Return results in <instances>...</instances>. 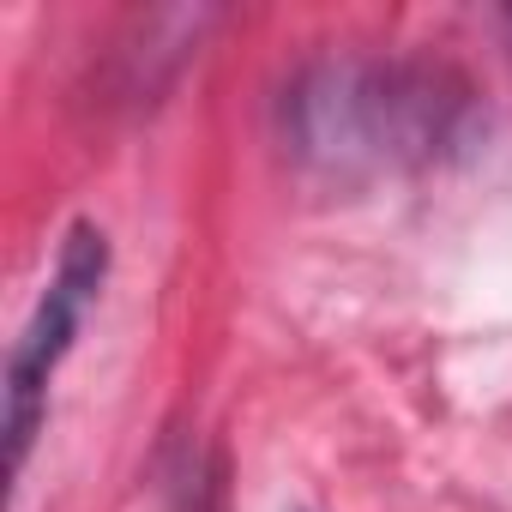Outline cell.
<instances>
[{
    "label": "cell",
    "mask_w": 512,
    "mask_h": 512,
    "mask_svg": "<svg viewBox=\"0 0 512 512\" xmlns=\"http://www.w3.org/2000/svg\"><path fill=\"white\" fill-rule=\"evenodd\" d=\"M103 278H109L103 229L73 223L61 253H55V272H49L25 332L13 344V362H7V458H13V470H25V458H31V440H37V428L49 416V380L67 362V350H73Z\"/></svg>",
    "instance_id": "cell-1"
}]
</instances>
